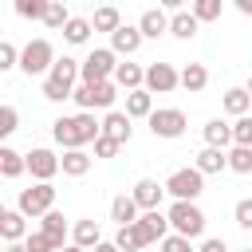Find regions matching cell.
<instances>
[{"label":"cell","mask_w":252,"mask_h":252,"mask_svg":"<svg viewBox=\"0 0 252 252\" xmlns=\"http://www.w3.org/2000/svg\"><path fill=\"white\" fill-rule=\"evenodd\" d=\"M165 224H169V232H177L185 240H197L205 232V213H201L197 201H173L165 209Z\"/></svg>","instance_id":"3"},{"label":"cell","mask_w":252,"mask_h":252,"mask_svg":"<svg viewBox=\"0 0 252 252\" xmlns=\"http://www.w3.org/2000/svg\"><path fill=\"white\" fill-rule=\"evenodd\" d=\"M0 39H4V24H0Z\"/></svg>","instance_id":"52"},{"label":"cell","mask_w":252,"mask_h":252,"mask_svg":"<svg viewBox=\"0 0 252 252\" xmlns=\"http://www.w3.org/2000/svg\"><path fill=\"white\" fill-rule=\"evenodd\" d=\"M193 252H228V244H224L220 236H209V240H201V248H193Z\"/></svg>","instance_id":"44"},{"label":"cell","mask_w":252,"mask_h":252,"mask_svg":"<svg viewBox=\"0 0 252 252\" xmlns=\"http://www.w3.org/2000/svg\"><path fill=\"white\" fill-rule=\"evenodd\" d=\"M177 87H185L189 94H201V91L209 87V67H205V63H185V67L177 71Z\"/></svg>","instance_id":"16"},{"label":"cell","mask_w":252,"mask_h":252,"mask_svg":"<svg viewBox=\"0 0 252 252\" xmlns=\"http://www.w3.org/2000/svg\"><path fill=\"white\" fill-rule=\"evenodd\" d=\"M98 240H102V228H98L94 217H79V220L71 224V244H79V248H94Z\"/></svg>","instance_id":"17"},{"label":"cell","mask_w":252,"mask_h":252,"mask_svg":"<svg viewBox=\"0 0 252 252\" xmlns=\"http://www.w3.org/2000/svg\"><path fill=\"white\" fill-rule=\"evenodd\" d=\"M98 134H102V138H110V142H118V146H130L134 126H130V118H126L122 110H106V118L98 122Z\"/></svg>","instance_id":"12"},{"label":"cell","mask_w":252,"mask_h":252,"mask_svg":"<svg viewBox=\"0 0 252 252\" xmlns=\"http://www.w3.org/2000/svg\"><path fill=\"white\" fill-rule=\"evenodd\" d=\"M110 83L122 87V91H134V87H142V67H138V63H114Z\"/></svg>","instance_id":"26"},{"label":"cell","mask_w":252,"mask_h":252,"mask_svg":"<svg viewBox=\"0 0 252 252\" xmlns=\"http://www.w3.org/2000/svg\"><path fill=\"white\" fill-rule=\"evenodd\" d=\"M24 173H32L35 181H51V177L59 173V154L47 150V146L28 150V154H24Z\"/></svg>","instance_id":"10"},{"label":"cell","mask_w":252,"mask_h":252,"mask_svg":"<svg viewBox=\"0 0 252 252\" xmlns=\"http://www.w3.org/2000/svg\"><path fill=\"white\" fill-rule=\"evenodd\" d=\"M118 24H122V12H118L114 4H102V8H94V16H91V32H106V35H110Z\"/></svg>","instance_id":"28"},{"label":"cell","mask_w":252,"mask_h":252,"mask_svg":"<svg viewBox=\"0 0 252 252\" xmlns=\"http://www.w3.org/2000/svg\"><path fill=\"white\" fill-rule=\"evenodd\" d=\"M51 59H55L51 39H28V43L20 47V55H16V67H20V71L32 79V75H47Z\"/></svg>","instance_id":"5"},{"label":"cell","mask_w":252,"mask_h":252,"mask_svg":"<svg viewBox=\"0 0 252 252\" xmlns=\"http://www.w3.org/2000/svg\"><path fill=\"white\" fill-rule=\"evenodd\" d=\"M91 146H94V158H114V154L122 150L118 142H110V138H102V134H98V138H94Z\"/></svg>","instance_id":"43"},{"label":"cell","mask_w":252,"mask_h":252,"mask_svg":"<svg viewBox=\"0 0 252 252\" xmlns=\"http://www.w3.org/2000/svg\"><path fill=\"white\" fill-rule=\"evenodd\" d=\"M47 4H67V0H47Z\"/></svg>","instance_id":"50"},{"label":"cell","mask_w":252,"mask_h":252,"mask_svg":"<svg viewBox=\"0 0 252 252\" xmlns=\"http://www.w3.org/2000/svg\"><path fill=\"white\" fill-rule=\"evenodd\" d=\"M240 252H252V248H240Z\"/></svg>","instance_id":"53"},{"label":"cell","mask_w":252,"mask_h":252,"mask_svg":"<svg viewBox=\"0 0 252 252\" xmlns=\"http://www.w3.org/2000/svg\"><path fill=\"white\" fill-rule=\"evenodd\" d=\"M0 177H24V154L12 146H0Z\"/></svg>","instance_id":"33"},{"label":"cell","mask_w":252,"mask_h":252,"mask_svg":"<svg viewBox=\"0 0 252 252\" xmlns=\"http://www.w3.org/2000/svg\"><path fill=\"white\" fill-rule=\"evenodd\" d=\"M146 122H150V134H154V138H165V142H173V138H181V134L189 130V118H185V110H177V106H154V110L146 114Z\"/></svg>","instance_id":"4"},{"label":"cell","mask_w":252,"mask_h":252,"mask_svg":"<svg viewBox=\"0 0 252 252\" xmlns=\"http://www.w3.org/2000/svg\"><path fill=\"white\" fill-rule=\"evenodd\" d=\"M161 185L154 181V177H138L134 181V189H130V201L138 205V213H146V209H161Z\"/></svg>","instance_id":"13"},{"label":"cell","mask_w":252,"mask_h":252,"mask_svg":"<svg viewBox=\"0 0 252 252\" xmlns=\"http://www.w3.org/2000/svg\"><path fill=\"white\" fill-rule=\"evenodd\" d=\"M130 224L138 228V236H142V244H146V248H150V244H158V240L169 232V224H165V213H161V209H146V213H138Z\"/></svg>","instance_id":"11"},{"label":"cell","mask_w":252,"mask_h":252,"mask_svg":"<svg viewBox=\"0 0 252 252\" xmlns=\"http://www.w3.org/2000/svg\"><path fill=\"white\" fill-rule=\"evenodd\" d=\"M39 232H47L55 244H67V217H63L59 209H47V213L39 217Z\"/></svg>","instance_id":"24"},{"label":"cell","mask_w":252,"mask_h":252,"mask_svg":"<svg viewBox=\"0 0 252 252\" xmlns=\"http://www.w3.org/2000/svg\"><path fill=\"white\" fill-rule=\"evenodd\" d=\"M43 28H51V32H59L63 24H67V4H47V12H43V20H39Z\"/></svg>","instance_id":"39"},{"label":"cell","mask_w":252,"mask_h":252,"mask_svg":"<svg viewBox=\"0 0 252 252\" xmlns=\"http://www.w3.org/2000/svg\"><path fill=\"white\" fill-rule=\"evenodd\" d=\"M91 87V110L98 106V110H110L114 106V98H118V87L110 83V79H98V83H87Z\"/></svg>","instance_id":"27"},{"label":"cell","mask_w":252,"mask_h":252,"mask_svg":"<svg viewBox=\"0 0 252 252\" xmlns=\"http://www.w3.org/2000/svg\"><path fill=\"white\" fill-rule=\"evenodd\" d=\"M0 252H24V244H20V240H12V244H4Z\"/></svg>","instance_id":"48"},{"label":"cell","mask_w":252,"mask_h":252,"mask_svg":"<svg viewBox=\"0 0 252 252\" xmlns=\"http://www.w3.org/2000/svg\"><path fill=\"white\" fill-rule=\"evenodd\" d=\"M59 252H87V248H79V244H63Z\"/></svg>","instance_id":"49"},{"label":"cell","mask_w":252,"mask_h":252,"mask_svg":"<svg viewBox=\"0 0 252 252\" xmlns=\"http://www.w3.org/2000/svg\"><path fill=\"white\" fill-rule=\"evenodd\" d=\"M12 8H16V16H20V20H43L47 0H12Z\"/></svg>","instance_id":"38"},{"label":"cell","mask_w":252,"mask_h":252,"mask_svg":"<svg viewBox=\"0 0 252 252\" xmlns=\"http://www.w3.org/2000/svg\"><path fill=\"white\" fill-rule=\"evenodd\" d=\"M232 220L240 224V228H252V201L244 197V201H236V209H232Z\"/></svg>","instance_id":"42"},{"label":"cell","mask_w":252,"mask_h":252,"mask_svg":"<svg viewBox=\"0 0 252 252\" xmlns=\"http://www.w3.org/2000/svg\"><path fill=\"white\" fill-rule=\"evenodd\" d=\"M228 138H232V146H252V118L240 114L236 122H228Z\"/></svg>","instance_id":"37"},{"label":"cell","mask_w":252,"mask_h":252,"mask_svg":"<svg viewBox=\"0 0 252 252\" xmlns=\"http://www.w3.org/2000/svg\"><path fill=\"white\" fill-rule=\"evenodd\" d=\"M220 12H224V0H193V8H189V16H193L197 24L220 20Z\"/></svg>","instance_id":"32"},{"label":"cell","mask_w":252,"mask_h":252,"mask_svg":"<svg viewBox=\"0 0 252 252\" xmlns=\"http://www.w3.org/2000/svg\"><path fill=\"white\" fill-rule=\"evenodd\" d=\"M193 169H197L201 177H209V173H220V169H224V150H213V146H205V150L197 154Z\"/></svg>","instance_id":"29"},{"label":"cell","mask_w":252,"mask_h":252,"mask_svg":"<svg viewBox=\"0 0 252 252\" xmlns=\"http://www.w3.org/2000/svg\"><path fill=\"white\" fill-rule=\"evenodd\" d=\"M16 209L24 213V217H43L47 209H55V185L51 181H35V185H28V189H20V201H16Z\"/></svg>","instance_id":"7"},{"label":"cell","mask_w":252,"mask_h":252,"mask_svg":"<svg viewBox=\"0 0 252 252\" xmlns=\"http://www.w3.org/2000/svg\"><path fill=\"white\" fill-rule=\"evenodd\" d=\"M138 47H142V35H138L134 24H118V28L110 32V51H114V55H134Z\"/></svg>","instance_id":"14"},{"label":"cell","mask_w":252,"mask_h":252,"mask_svg":"<svg viewBox=\"0 0 252 252\" xmlns=\"http://www.w3.org/2000/svg\"><path fill=\"white\" fill-rule=\"evenodd\" d=\"M158 244H161V252H193V240H185V236H177V232H165Z\"/></svg>","instance_id":"40"},{"label":"cell","mask_w":252,"mask_h":252,"mask_svg":"<svg viewBox=\"0 0 252 252\" xmlns=\"http://www.w3.org/2000/svg\"><path fill=\"white\" fill-rule=\"evenodd\" d=\"M220 106H224V114L240 118V114H248V110H252V94H248L244 87H228V91H224V98H220Z\"/></svg>","instance_id":"21"},{"label":"cell","mask_w":252,"mask_h":252,"mask_svg":"<svg viewBox=\"0 0 252 252\" xmlns=\"http://www.w3.org/2000/svg\"><path fill=\"white\" fill-rule=\"evenodd\" d=\"M165 32H169V35H177V39H193V35L201 32V24H197V20H193V16L181 8V12H173V16H169Z\"/></svg>","instance_id":"25"},{"label":"cell","mask_w":252,"mask_h":252,"mask_svg":"<svg viewBox=\"0 0 252 252\" xmlns=\"http://www.w3.org/2000/svg\"><path fill=\"white\" fill-rule=\"evenodd\" d=\"M201 134H205V146H213V150H228V146H232L224 118H209V122L201 126Z\"/></svg>","instance_id":"22"},{"label":"cell","mask_w":252,"mask_h":252,"mask_svg":"<svg viewBox=\"0 0 252 252\" xmlns=\"http://www.w3.org/2000/svg\"><path fill=\"white\" fill-rule=\"evenodd\" d=\"M165 24H169V16L161 12V8H146L142 16H138V35L142 39H158V35H165Z\"/></svg>","instance_id":"15"},{"label":"cell","mask_w":252,"mask_h":252,"mask_svg":"<svg viewBox=\"0 0 252 252\" xmlns=\"http://www.w3.org/2000/svg\"><path fill=\"white\" fill-rule=\"evenodd\" d=\"M24 236H28V217L20 209H4V217H0V240L12 244V240H24Z\"/></svg>","instance_id":"18"},{"label":"cell","mask_w":252,"mask_h":252,"mask_svg":"<svg viewBox=\"0 0 252 252\" xmlns=\"http://www.w3.org/2000/svg\"><path fill=\"white\" fill-rule=\"evenodd\" d=\"M91 154L87 150H63V158H59V169L67 173V177H83L87 169H91Z\"/></svg>","instance_id":"23"},{"label":"cell","mask_w":252,"mask_h":252,"mask_svg":"<svg viewBox=\"0 0 252 252\" xmlns=\"http://www.w3.org/2000/svg\"><path fill=\"white\" fill-rule=\"evenodd\" d=\"M134 217H138V205L130 201V193H118V197L110 201V220H114V224L122 228V224H130Z\"/></svg>","instance_id":"31"},{"label":"cell","mask_w":252,"mask_h":252,"mask_svg":"<svg viewBox=\"0 0 252 252\" xmlns=\"http://www.w3.org/2000/svg\"><path fill=\"white\" fill-rule=\"evenodd\" d=\"M87 252H118V248H114V240H98V244L87 248Z\"/></svg>","instance_id":"46"},{"label":"cell","mask_w":252,"mask_h":252,"mask_svg":"<svg viewBox=\"0 0 252 252\" xmlns=\"http://www.w3.org/2000/svg\"><path fill=\"white\" fill-rule=\"evenodd\" d=\"M114 63H118V55H114L110 47H94V51L79 63V83H98V79H110Z\"/></svg>","instance_id":"8"},{"label":"cell","mask_w":252,"mask_h":252,"mask_svg":"<svg viewBox=\"0 0 252 252\" xmlns=\"http://www.w3.org/2000/svg\"><path fill=\"white\" fill-rule=\"evenodd\" d=\"M142 91H150V94L177 91V67L173 63H150V67H142Z\"/></svg>","instance_id":"9"},{"label":"cell","mask_w":252,"mask_h":252,"mask_svg":"<svg viewBox=\"0 0 252 252\" xmlns=\"http://www.w3.org/2000/svg\"><path fill=\"white\" fill-rule=\"evenodd\" d=\"M16 130H20V110L8 106V102H0V146H4Z\"/></svg>","instance_id":"36"},{"label":"cell","mask_w":252,"mask_h":252,"mask_svg":"<svg viewBox=\"0 0 252 252\" xmlns=\"http://www.w3.org/2000/svg\"><path fill=\"white\" fill-rule=\"evenodd\" d=\"M161 193H169L173 201H197V197L205 193V177H201L193 165H185V169H173V173L165 177Z\"/></svg>","instance_id":"6"},{"label":"cell","mask_w":252,"mask_h":252,"mask_svg":"<svg viewBox=\"0 0 252 252\" xmlns=\"http://www.w3.org/2000/svg\"><path fill=\"white\" fill-rule=\"evenodd\" d=\"M114 248H118V252H142L146 244H142V236H138L134 224H122V228L114 232Z\"/></svg>","instance_id":"34"},{"label":"cell","mask_w":252,"mask_h":252,"mask_svg":"<svg viewBox=\"0 0 252 252\" xmlns=\"http://www.w3.org/2000/svg\"><path fill=\"white\" fill-rule=\"evenodd\" d=\"M0 217H4V201H0Z\"/></svg>","instance_id":"51"},{"label":"cell","mask_w":252,"mask_h":252,"mask_svg":"<svg viewBox=\"0 0 252 252\" xmlns=\"http://www.w3.org/2000/svg\"><path fill=\"white\" fill-rule=\"evenodd\" d=\"M236 4V12H244V16H252V0H232Z\"/></svg>","instance_id":"47"},{"label":"cell","mask_w":252,"mask_h":252,"mask_svg":"<svg viewBox=\"0 0 252 252\" xmlns=\"http://www.w3.org/2000/svg\"><path fill=\"white\" fill-rule=\"evenodd\" d=\"M51 138H55V146H63V150H87V146L98 138V122H94L91 110H79V114L55 118V122H51Z\"/></svg>","instance_id":"1"},{"label":"cell","mask_w":252,"mask_h":252,"mask_svg":"<svg viewBox=\"0 0 252 252\" xmlns=\"http://www.w3.org/2000/svg\"><path fill=\"white\" fill-rule=\"evenodd\" d=\"M150 110H154V94H150V91H142V87L126 91V110H122V114H126L130 122H134V118H146Z\"/></svg>","instance_id":"19"},{"label":"cell","mask_w":252,"mask_h":252,"mask_svg":"<svg viewBox=\"0 0 252 252\" xmlns=\"http://www.w3.org/2000/svg\"><path fill=\"white\" fill-rule=\"evenodd\" d=\"M59 32H63V39H67L71 47H83V43L91 39V20H87V16H67V24H63Z\"/></svg>","instance_id":"20"},{"label":"cell","mask_w":252,"mask_h":252,"mask_svg":"<svg viewBox=\"0 0 252 252\" xmlns=\"http://www.w3.org/2000/svg\"><path fill=\"white\" fill-rule=\"evenodd\" d=\"M75 83H79V59L55 55L51 67H47V75H43V98L47 102H67Z\"/></svg>","instance_id":"2"},{"label":"cell","mask_w":252,"mask_h":252,"mask_svg":"<svg viewBox=\"0 0 252 252\" xmlns=\"http://www.w3.org/2000/svg\"><path fill=\"white\" fill-rule=\"evenodd\" d=\"M158 8H161V12H181L185 0H158Z\"/></svg>","instance_id":"45"},{"label":"cell","mask_w":252,"mask_h":252,"mask_svg":"<svg viewBox=\"0 0 252 252\" xmlns=\"http://www.w3.org/2000/svg\"><path fill=\"white\" fill-rule=\"evenodd\" d=\"M16 55H20V47H16V43H8V39H0V75L16 67Z\"/></svg>","instance_id":"41"},{"label":"cell","mask_w":252,"mask_h":252,"mask_svg":"<svg viewBox=\"0 0 252 252\" xmlns=\"http://www.w3.org/2000/svg\"><path fill=\"white\" fill-rule=\"evenodd\" d=\"M224 169H232V173H252V146H232V150H224Z\"/></svg>","instance_id":"30"},{"label":"cell","mask_w":252,"mask_h":252,"mask_svg":"<svg viewBox=\"0 0 252 252\" xmlns=\"http://www.w3.org/2000/svg\"><path fill=\"white\" fill-rule=\"evenodd\" d=\"M20 244H24V252H59V248H63V244H55L47 232H39V228H35V232H28Z\"/></svg>","instance_id":"35"}]
</instances>
